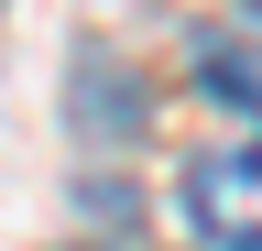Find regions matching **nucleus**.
<instances>
[{
  "instance_id": "obj_2",
  "label": "nucleus",
  "mask_w": 262,
  "mask_h": 251,
  "mask_svg": "<svg viewBox=\"0 0 262 251\" xmlns=\"http://www.w3.org/2000/svg\"><path fill=\"white\" fill-rule=\"evenodd\" d=\"M196 77H208V99H219V109H251V120H262V22L208 33V44H196Z\"/></svg>"
},
{
  "instance_id": "obj_1",
  "label": "nucleus",
  "mask_w": 262,
  "mask_h": 251,
  "mask_svg": "<svg viewBox=\"0 0 262 251\" xmlns=\"http://www.w3.org/2000/svg\"><path fill=\"white\" fill-rule=\"evenodd\" d=\"M186 218L208 251H262V131L186 164Z\"/></svg>"
},
{
  "instance_id": "obj_3",
  "label": "nucleus",
  "mask_w": 262,
  "mask_h": 251,
  "mask_svg": "<svg viewBox=\"0 0 262 251\" xmlns=\"http://www.w3.org/2000/svg\"><path fill=\"white\" fill-rule=\"evenodd\" d=\"M77 251H98V240H77Z\"/></svg>"
}]
</instances>
